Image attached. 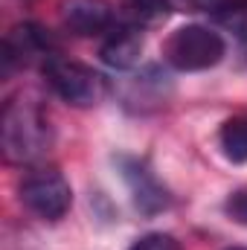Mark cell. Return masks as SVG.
<instances>
[{"label":"cell","instance_id":"obj_1","mask_svg":"<svg viewBox=\"0 0 247 250\" xmlns=\"http://www.w3.org/2000/svg\"><path fill=\"white\" fill-rule=\"evenodd\" d=\"M50 146V123L44 114L26 102L12 99L0 117V148L9 163H32Z\"/></svg>","mask_w":247,"mask_h":250},{"label":"cell","instance_id":"obj_2","mask_svg":"<svg viewBox=\"0 0 247 250\" xmlns=\"http://www.w3.org/2000/svg\"><path fill=\"white\" fill-rule=\"evenodd\" d=\"M166 62L175 70L184 73H198V70H209L224 59V38L209 29V26H198L189 23L181 26L169 41H166Z\"/></svg>","mask_w":247,"mask_h":250},{"label":"cell","instance_id":"obj_3","mask_svg":"<svg viewBox=\"0 0 247 250\" xmlns=\"http://www.w3.org/2000/svg\"><path fill=\"white\" fill-rule=\"evenodd\" d=\"M44 76H47L50 87L62 96L67 105L90 108V105L102 102V96H105V79L87 64L67 62L62 56H53L44 64Z\"/></svg>","mask_w":247,"mask_h":250},{"label":"cell","instance_id":"obj_4","mask_svg":"<svg viewBox=\"0 0 247 250\" xmlns=\"http://www.w3.org/2000/svg\"><path fill=\"white\" fill-rule=\"evenodd\" d=\"M21 201L44 221H59L73 204V189L64 181L62 172L56 169H41L32 172L23 187H21Z\"/></svg>","mask_w":247,"mask_h":250},{"label":"cell","instance_id":"obj_5","mask_svg":"<svg viewBox=\"0 0 247 250\" xmlns=\"http://www.w3.org/2000/svg\"><path fill=\"white\" fill-rule=\"evenodd\" d=\"M53 56H56V53H53L50 35H47L41 26H35V23L15 26V29L9 32L6 44H3V62H6V70H9L12 64H29V62H35V59H41V62L47 64Z\"/></svg>","mask_w":247,"mask_h":250},{"label":"cell","instance_id":"obj_6","mask_svg":"<svg viewBox=\"0 0 247 250\" xmlns=\"http://www.w3.org/2000/svg\"><path fill=\"white\" fill-rule=\"evenodd\" d=\"M62 21L76 35H102L114 26V9L105 0H62Z\"/></svg>","mask_w":247,"mask_h":250},{"label":"cell","instance_id":"obj_7","mask_svg":"<svg viewBox=\"0 0 247 250\" xmlns=\"http://www.w3.org/2000/svg\"><path fill=\"white\" fill-rule=\"evenodd\" d=\"M102 62L111 70H131L137 67L143 56V32L137 23H123V26H111L108 38L99 50Z\"/></svg>","mask_w":247,"mask_h":250},{"label":"cell","instance_id":"obj_8","mask_svg":"<svg viewBox=\"0 0 247 250\" xmlns=\"http://www.w3.org/2000/svg\"><path fill=\"white\" fill-rule=\"evenodd\" d=\"M221 148L227 160L247 163V120H230L221 128Z\"/></svg>","mask_w":247,"mask_h":250},{"label":"cell","instance_id":"obj_9","mask_svg":"<svg viewBox=\"0 0 247 250\" xmlns=\"http://www.w3.org/2000/svg\"><path fill=\"white\" fill-rule=\"evenodd\" d=\"M125 9L134 23H157L169 15L166 0H125Z\"/></svg>","mask_w":247,"mask_h":250},{"label":"cell","instance_id":"obj_10","mask_svg":"<svg viewBox=\"0 0 247 250\" xmlns=\"http://www.w3.org/2000/svg\"><path fill=\"white\" fill-rule=\"evenodd\" d=\"M131 250H181L178 245V239L175 236H169V233H148V236H143V239H137Z\"/></svg>","mask_w":247,"mask_h":250},{"label":"cell","instance_id":"obj_11","mask_svg":"<svg viewBox=\"0 0 247 250\" xmlns=\"http://www.w3.org/2000/svg\"><path fill=\"white\" fill-rule=\"evenodd\" d=\"M224 209H227V215H230L233 221H239V224H245V227H247V187L245 189H236V192L227 198Z\"/></svg>","mask_w":247,"mask_h":250},{"label":"cell","instance_id":"obj_12","mask_svg":"<svg viewBox=\"0 0 247 250\" xmlns=\"http://www.w3.org/2000/svg\"><path fill=\"white\" fill-rule=\"evenodd\" d=\"M192 9H204V12H215V15H221L227 6H230V0H186Z\"/></svg>","mask_w":247,"mask_h":250},{"label":"cell","instance_id":"obj_13","mask_svg":"<svg viewBox=\"0 0 247 250\" xmlns=\"http://www.w3.org/2000/svg\"><path fill=\"white\" fill-rule=\"evenodd\" d=\"M227 250H247V248H227Z\"/></svg>","mask_w":247,"mask_h":250}]
</instances>
